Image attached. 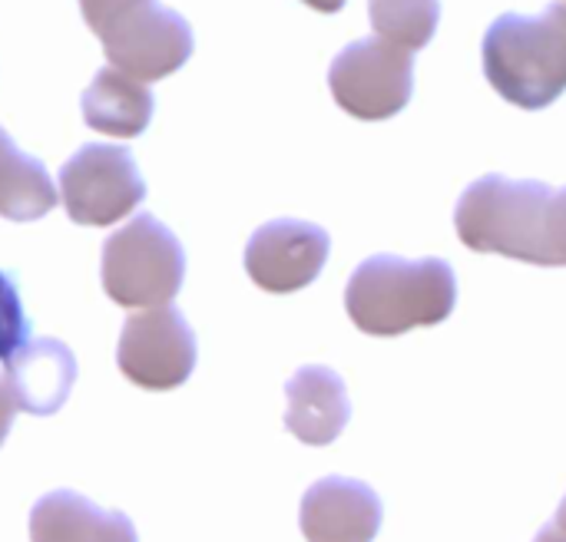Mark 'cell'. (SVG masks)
<instances>
[{"label":"cell","mask_w":566,"mask_h":542,"mask_svg":"<svg viewBox=\"0 0 566 542\" xmlns=\"http://www.w3.org/2000/svg\"><path fill=\"white\" fill-rule=\"evenodd\" d=\"M534 542H566V500L560 503V510L554 513V520L537 533Z\"/></svg>","instance_id":"ffe728a7"},{"label":"cell","mask_w":566,"mask_h":542,"mask_svg":"<svg viewBox=\"0 0 566 542\" xmlns=\"http://www.w3.org/2000/svg\"><path fill=\"white\" fill-rule=\"evenodd\" d=\"M368 17L378 40L418 53L438 33L441 0H368Z\"/></svg>","instance_id":"2e32d148"},{"label":"cell","mask_w":566,"mask_h":542,"mask_svg":"<svg viewBox=\"0 0 566 542\" xmlns=\"http://www.w3.org/2000/svg\"><path fill=\"white\" fill-rule=\"evenodd\" d=\"M143 0H80L83 20L86 26L99 36L109 23H116L123 13H129L133 7H139Z\"/></svg>","instance_id":"ac0fdd59"},{"label":"cell","mask_w":566,"mask_h":542,"mask_svg":"<svg viewBox=\"0 0 566 542\" xmlns=\"http://www.w3.org/2000/svg\"><path fill=\"white\" fill-rule=\"evenodd\" d=\"M30 341V318L23 311L17 281L0 272V364H7Z\"/></svg>","instance_id":"e0dca14e"},{"label":"cell","mask_w":566,"mask_h":542,"mask_svg":"<svg viewBox=\"0 0 566 542\" xmlns=\"http://www.w3.org/2000/svg\"><path fill=\"white\" fill-rule=\"evenodd\" d=\"M484 76L501 99L521 109H547L566 93V3L544 13H501L484 33Z\"/></svg>","instance_id":"7a4b0ae2"},{"label":"cell","mask_w":566,"mask_h":542,"mask_svg":"<svg viewBox=\"0 0 566 542\" xmlns=\"http://www.w3.org/2000/svg\"><path fill=\"white\" fill-rule=\"evenodd\" d=\"M332 99L361 123L398 116L415 93V53L365 36L348 43L328 66Z\"/></svg>","instance_id":"5b68a950"},{"label":"cell","mask_w":566,"mask_h":542,"mask_svg":"<svg viewBox=\"0 0 566 542\" xmlns=\"http://www.w3.org/2000/svg\"><path fill=\"white\" fill-rule=\"evenodd\" d=\"M551 199L554 189L537 179L484 176L464 189L454 209V229L464 248L504 255L527 265L551 262Z\"/></svg>","instance_id":"3957f363"},{"label":"cell","mask_w":566,"mask_h":542,"mask_svg":"<svg viewBox=\"0 0 566 542\" xmlns=\"http://www.w3.org/2000/svg\"><path fill=\"white\" fill-rule=\"evenodd\" d=\"M146 199L136 159L123 146L90 142L60 169V202L76 225L106 229Z\"/></svg>","instance_id":"8992f818"},{"label":"cell","mask_w":566,"mask_h":542,"mask_svg":"<svg viewBox=\"0 0 566 542\" xmlns=\"http://www.w3.org/2000/svg\"><path fill=\"white\" fill-rule=\"evenodd\" d=\"M116 364L143 391H176L196 371V334L172 305L139 311L123 325Z\"/></svg>","instance_id":"ba28073f"},{"label":"cell","mask_w":566,"mask_h":542,"mask_svg":"<svg viewBox=\"0 0 566 542\" xmlns=\"http://www.w3.org/2000/svg\"><path fill=\"white\" fill-rule=\"evenodd\" d=\"M30 542H139L133 523L116 510H99L80 493L56 490L36 500Z\"/></svg>","instance_id":"4fadbf2b"},{"label":"cell","mask_w":566,"mask_h":542,"mask_svg":"<svg viewBox=\"0 0 566 542\" xmlns=\"http://www.w3.org/2000/svg\"><path fill=\"white\" fill-rule=\"evenodd\" d=\"M458 305V278L448 258L375 255L361 262L345 288L352 325L371 338H398L415 328H434Z\"/></svg>","instance_id":"6da1fadb"},{"label":"cell","mask_w":566,"mask_h":542,"mask_svg":"<svg viewBox=\"0 0 566 542\" xmlns=\"http://www.w3.org/2000/svg\"><path fill=\"white\" fill-rule=\"evenodd\" d=\"M302 3H308V7L318 10V13H338L348 0H302Z\"/></svg>","instance_id":"44dd1931"},{"label":"cell","mask_w":566,"mask_h":542,"mask_svg":"<svg viewBox=\"0 0 566 542\" xmlns=\"http://www.w3.org/2000/svg\"><path fill=\"white\" fill-rule=\"evenodd\" d=\"M99 278L119 308H159L182 288L186 252L156 215L143 212L106 238Z\"/></svg>","instance_id":"277c9868"},{"label":"cell","mask_w":566,"mask_h":542,"mask_svg":"<svg viewBox=\"0 0 566 542\" xmlns=\"http://www.w3.org/2000/svg\"><path fill=\"white\" fill-rule=\"evenodd\" d=\"M17 401H13V394H10V387H7V381H3V374H0V447H3V440H7V434H10V424H13V417H17Z\"/></svg>","instance_id":"d6986e66"},{"label":"cell","mask_w":566,"mask_h":542,"mask_svg":"<svg viewBox=\"0 0 566 542\" xmlns=\"http://www.w3.org/2000/svg\"><path fill=\"white\" fill-rule=\"evenodd\" d=\"M385 507L378 493L348 477H325L302 497L298 527L308 542H375Z\"/></svg>","instance_id":"30bf717a"},{"label":"cell","mask_w":566,"mask_h":542,"mask_svg":"<svg viewBox=\"0 0 566 542\" xmlns=\"http://www.w3.org/2000/svg\"><path fill=\"white\" fill-rule=\"evenodd\" d=\"M83 119L96 132L136 139L153 119V93L126 73L103 66L83 93Z\"/></svg>","instance_id":"5bb4252c"},{"label":"cell","mask_w":566,"mask_h":542,"mask_svg":"<svg viewBox=\"0 0 566 542\" xmlns=\"http://www.w3.org/2000/svg\"><path fill=\"white\" fill-rule=\"evenodd\" d=\"M56 199L60 192L43 162L20 152L7 129H0V215L10 222H33L43 219Z\"/></svg>","instance_id":"9a60e30c"},{"label":"cell","mask_w":566,"mask_h":542,"mask_svg":"<svg viewBox=\"0 0 566 542\" xmlns=\"http://www.w3.org/2000/svg\"><path fill=\"white\" fill-rule=\"evenodd\" d=\"M564 3H566V0H564Z\"/></svg>","instance_id":"7402d4cb"},{"label":"cell","mask_w":566,"mask_h":542,"mask_svg":"<svg viewBox=\"0 0 566 542\" xmlns=\"http://www.w3.org/2000/svg\"><path fill=\"white\" fill-rule=\"evenodd\" d=\"M3 381L20 411L33 417H50L66 404L73 391L76 361L63 341H53V338L27 341L3 364Z\"/></svg>","instance_id":"8fae6325"},{"label":"cell","mask_w":566,"mask_h":542,"mask_svg":"<svg viewBox=\"0 0 566 542\" xmlns=\"http://www.w3.org/2000/svg\"><path fill=\"white\" fill-rule=\"evenodd\" d=\"M332 252V238L322 225L302 219H275L255 229L245 245L249 278L272 295H292L308 288Z\"/></svg>","instance_id":"9c48e42d"},{"label":"cell","mask_w":566,"mask_h":542,"mask_svg":"<svg viewBox=\"0 0 566 542\" xmlns=\"http://www.w3.org/2000/svg\"><path fill=\"white\" fill-rule=\"evenodd\" d=\"M103 53L113 70L136 83H153L172 76L192 56V26L182 13L143 0L103 33Z\"/></svg>","instance_id":"52a82bcc"},{"label":"cell","mask_w":566,"mask_h":542,"mask_svg":"<svg viewBox=\"0 0 566 542\" xmlns=\"http://www.w3.org/2000/svg\"><path fill=\"white\" fill-rule=\"evenodd\" d=\"M285 427L308 447L335 444L352 417L345 381L338 378V371L322 364L298 368L285 384Z\"/></svg>","instance_id":"7c38bea8"},{"label":"cell","mask_w":566,"mask_h":542,"mask_svg":"<svg viewBox=\"0 0 566 542\" xmlns=\"http://www.w3.org/2000/svg\"><path fill=\"white\" fill-rule=\"evenodd\" d=\"M564 500H566V497H564Z\"/></svg>","instance_id":"603a6c76"}]
</instances>
